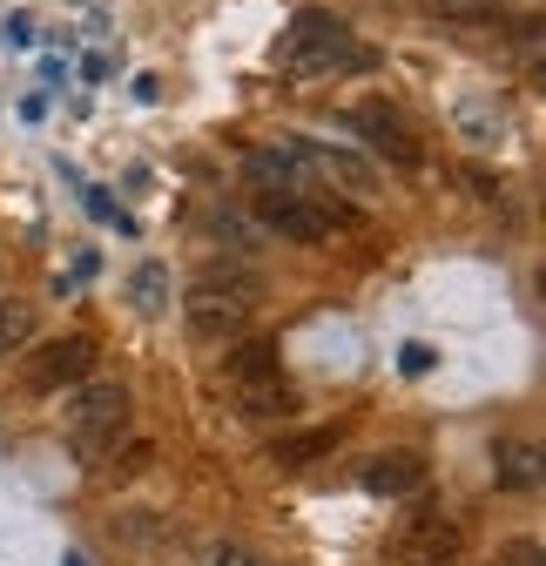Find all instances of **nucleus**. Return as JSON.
Instances as JSON below:
<instances>
[{
    "mask_svg": "<svg viewBox=\"0 0 546 566\" xmlns=\"http://www.w3.org/2000/svg\"><path fill=\"white\" fill-rule=\"evenodd\" d=\"M250 311H256V276L250 270H210V276H196L189 297H182V324L202 344H237Z\"/></svg>",
    "mask_w": 546,
    "mask_h": 566,
    "instance_id": "f257e3e1",
    "label": "nucleus"
},
{
    "mask_svg": "<svg viewBox=\"0 0 546 566\" xmlns=\"http://www.w3.org/2000/svg\"><path fill=\"white\" fill-rule=\"evenodd\" d=\"M128 432V385L115 378H82L75 391H67V446H75V459H108Z\"/></svg>",
    "mask_w": 546,
    "mask_h": 566,
    "instance_id": "f03ea898",
    "label": "nucleus"
},
{
    "mask_svg": "<svg viewBox=\"0 0 546 566\" xmlns=\"http://www.w3.org/2000/svg\"><path fill=\"white\" fill-rule=\"evenodd\" d=\"M277 61L291 67V75H337V67H365L371 54L351 41V28L337 14L304 8V14H291V34L277 41Z\"/></svg>",
    "mask_w": 546,
    "mask_h": 566,
    "instance_id": "7ed1b4c3",
    "label": "nucleus"
},
{
    "mask_svg": "<svg viewBox=\"0 0 546 566\" xmlns=\"http://www.w3.org/2000/svg\"><path fill=\"white\" fill-rule=\"evenodd\" d=\"M256 223L277 230V237H291V243H324V237H337L345 209L311 202V196H291V189H263L256 196Z\"/></svg>",
    "mask_w": 546,
    "mask_h": 566,
    "instance_id": "20e7f679",
    "label": "nucleus"
},
{
    "mask_svg": "<svg viewBox=\"0 0 546 566\" xmlns=\"http://www.w3.org/2000/svg\"><path fill=\"white\" fill-rule=\"evenodd\" d=\"M345 128L365 142L371 156H385V163H419V135H412V122H405L391 102H351Z\"/></svg>",
    "mask_w": 546,
    "mask_h": 566,
    "instance_id": "39448f33",
    "label": "nucleus"
},
{
    "mask_svg": "<svg viewBox=\"0 0 546 566\" xmlns=\"http://www.w3.org/2000/svg\"><path fill=\"white\" fill-rule=\"evenodd\" d=\"M88 371H95V344H88V337H54V344H41L34 358H28V391H34V398L75 391Z\"/></svg>",
    "mask_w": 546,
    "mask_h": 566,
    "instance_id": "423d86ee",
    "label": "nucleus"
},
{
    "mask_svg": "<svg viewBox=\"0 0 546 566\" xmlns=\"http://www.w3.org/2000/svg\"><path fill=\"white\" fill-rule=\"evenodd\" d=\"M304 176H324L337 189H351V196H378V163L358 156V149H337V142H291Z\"/></svg>",
    "mask_w": 546,
    "mask_h": 566,
    "instance_id": "0eeeda50",
    "label": "nucleus"
},
{
    "mask_svg": "<svg viewBox=\"0 0 546 566\" xmlns=\"http://www.w3.org/2000/svg\"><path fill=\"white\" fill-rule=\"evenodd\" d=\"M405 559H412V566H452L459 559V526L439 520V513H426L412 533H405Z\"/></svg>",
    "mask_w": 546,
    "mask_h": 566,
    "instance_id": "6e6552de",
    "label": "nucleus"
},
{
    "mask_svg": "<svg viewBox=\"0 0 546 566\" xmlns=\"http://www.w3.org/2000/svg\"><path fill=\"white\" fill-rule=\"evenodd\" d=\"M365 485L385 492V500H405V492L426 485V459H419V452H378V459L365 465Z\"/></svg>",
    "mask_w": 546,
    "mask_h": 566,
    "instance_id": "1a4fd4ad",
    "label": "nucleus"
},
{
    "mask_svg": "<svg viewBox=\"0 0 546 566\" xmlns=\"http://www.w3.org/2000/svg\"><path fill=\"white\" fill-rule=\"evenodd\" d=\"M230 378H237V391H250V385H277V378H284L277 337H243V344L230 350Z\"/></svg>",
    "mask_w": 546,
    "mask_h": 566,
    "instance_id": "9d476101",
    "label": "nucleus"
},
{
    "mask_svg": "<svg viewBox=\"0 0 546 566\" xmlns=\"http://www.w3.org/2000/svg\"><path fill=\"white\" fill-rule=\"evenodd\" d=\"M243 169H250L256 189H291V196H304V163H297L291 142H284V149H256Z\"/></svg>",
    "mask_w": 546,
    "mask_h": 566,
    "instance_id": "9b49d317",
    "label": "nucleus"
},
{
    "mask_svg": "<svg viewBox=\"0 0 546 566\" xmlns=\"http://www.w3.org/2000/svg\"><path fill=\"white\" fill-rule=\"evenodd\" d=\"M493 479H500L506 492H533V485H539V446L500 439V446H493Z\"/></svg>",
    "mask_w": 546,
    "mask_h": 566,
    "instance_id": "f8f14e48",
    "label": "nucleus"
},
{
    "mask_svg": "<svg viewBox=\"0 0 546 566\" xmlns=\"http://www.w3.org/2000/svg\"><path fill=\"white\" fill-rule=\"evenodd\" d=\"M324 452H337V424H304L277 439V465H317Z\"/></svg>",
    "mask_w": 546,
    "mask_h": 566,
    "instance_id": "ddd939ff",
    "label": "nucleus"
},
{
    "mask_svg": "<svg viewBox=\"0 0 546 566\" xmlns=\"http://www.w3.org/2000/svg\"><path fill=\"white\" fill-rule=\"evenodd\" d=\"M237 411L243 418H284V411H297V391L277 378V385H250V391H237Z\"/></svg>",
    "mask_w": 546,
    "mask_h": 566,
    "instance_id": "4468645a",
    "label": "nucleus"
},
{
    "mask_svg": "<svg viewBox=\"0 0 546 566\" xmlns=\"http://www.w3.org/2000/svg\"><path fill=\"white\" fill-rule=\"evenodd\" d=\"M432 21H452V28H480V21H500L506 0H426Z\"/></svg>",
    "mask_w": 546,
    "mask_h": 566,
    "instance_id": "2eb2a0df",
    "label": "nucleus"
},
{
    "mask_svg": "<svg viewBox=\"0 0 546 566\" xmlns=\"http://www.w3.org/2000/svg\"><path fill=\"white\" fill-rule=\"evenodd\" d=\"M115 533H122L128 546H169V539H176V526L156 520V513H128V520H115Z\"/></svg>",
    "mask_w": 546,
    "mask_h": 566,
    "instance_id": "dca6fc26",
    "label": "nucleus"
},
{
    "mask_svg": "<svg viewBox=\"0 0 546 566\" xmlns=\"http://www.w3.org/2000/svg\"><path fill=\"white\" fill-rule=\"evenodd\" d=\"M28 337H34V311L14 304V297H0V358H8V350H21Z\"/></svg>",
    "mask_w": 546,
    "mask_h": 566,
    "instance_id": "f3484780",
    "label": "nucleus"
},
{
    "mask_svg": "<svg viewBox=\"0 0 546 566\" xmlns=\"http://www.w3.org/2000/svg\"><path fill=\"white\" fill-rule=\"evenodd\" d=\"M162 304H169V270L143 263V270H135V311H162Z\"/></svg>",
    "mask_w": 546,
    "mask_h": 566,
    "instance_id": "a211bd4d",
    "label": "nucleus"
},
{
    "mask_svg": "<svg viewBox=\"0 0 546 566\" xmlns=\"http://www.w3.org/2000/svg\"><path fill=\"white\" fill-rule=\"evenodd\" d=\"M108 459H115L108 479H135V472H149V465H156V446H149V439H135V446H115Z\"/></svg>",
    "mask_w": 546,
    "mask_h": 566,
    "instance_id": "6ab92c4d",
    "label": "nucleus"
},
{
    "mask_svg": "<svg viewBox=\"0 0 546 566\" xmlns=\"http://www.w3.org/2000/svg\"><path fill=\"white\" fill-rule=\"evenodd\" d=\"M506 566H539V539H513L506 546Z\"/></svg>",
    "mask_w": 546,
    "mask_h": 566,
    "instance_id": "aec40b11",
    "label": "nucleus"
},
{
    "mask_svg": "<svg viewBox=\"0 0 546 566\" xmlns=\"http://www.w3.org/2000/svg\"><path fill=\"white\" fill-rule=\"evenodd\" d=\"M217 566H250V559L243 553H217Z\"/></svg>",
    "mask_w": 546,
    "mask_h": 566,
    "instance_id": "412c9836",
    "label": "nucleus"
}]
</instances>
